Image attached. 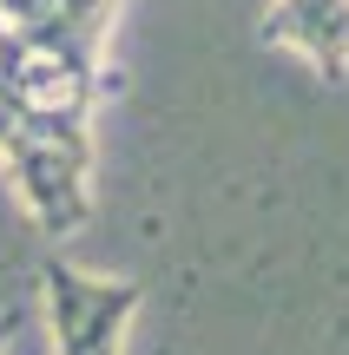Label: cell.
Returning a JSON list of instances; mask_svg holds the SVG:
<instances>
[{
  "mask_svg": "<svg viewBox=\"0 0 349 355\" xmlns=\"http://www.w3.org/2000/svg\"><path fill=\"white\" fill-rule=\"evenodd\" d=\"M20 204L46 237H73L92 217V125L79 119H20L0 145Z\"/></svg>",
  "mask_w": 349,
  "mask_h": 355,
  "instance_id": "1",
  "label": "cell"
},
{
  "mask_svg": "<svg viewBox=\"0 0 349 355\" xmlns=\"http://www.w3.org/2000/svg\"><path fill=\"white\" fill-rule=\"evenodd\" d=\"M40 290H46L53 355H126V329L145 303V290L132 277H92L66 257H46Z\"/></svg>",
  "mask_w": 349,
  "mask_h": 355,
  "instance_id": "2",
  "label": "cell"
},
{
  "mask_svg": "<svg viewBox=\"0 0 349 355\" xmlns=\"http://www.w3.org/2000/svg\"><path fill=\"white\" fill-rule=\"evenodd\" d=\"M0 26L20 46L66 66H105L119 26V0H0Z\"/></svg>",
  "mask_w": 349,
  "mask_h": 355,
  "instance_id": "3",
  "label": "cell"
},
{
  "mask_svg": "<svg viewBox=\"0 0 349 355\" xmlns=\"http://www.w3.org/2000/svg\"><path fill=\"white\" fill-rule=\"evenodd\" d=\"M257 40L264 46H290L323 86L349 79V0H271Z\"/></svg>",
  "mask_w": 349,
  "mask_h": 355,
  "instance_id": "4",
  "label": "cell"
},
{
  "mask_svg": "<svg viewBox=\"0 0 349 355\" xmlns=\"http://www.w3.org/2000/svg\"><path fill=\"white\" fill-rule=\"evenodd\" d=\"M7 343H13V316H0V355H7Z\"/></svg>",
  "mask_w": 349,
  "mask_h": 355,
  "instance_id": "5",
  "label": "cell"
}]
</instances>
